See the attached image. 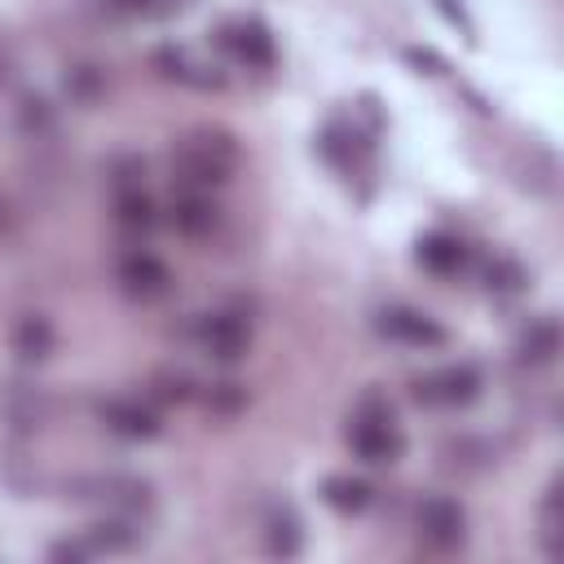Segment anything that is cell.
Returning a JSON list of instances; mask_svg holds the SVG:
<instances>
[{
  "mask_svg": "<svg viewBox=\"0 0 564 564\" xmlns=\"http://www.w3.org/2000/svg\"><path fill=\"white\" fill-rule=\"evenodd\" d=\"M348 445H352V454H357L361 463H375V467H379V463H397L401 449H405V436H401V427H397L392 405L379 401V397H366V401L357 405L352 423H348Z\"/></svg>",
  "mask_w": 564,
  "mask_h": 564,
  "instance_id": "obj_2",
  "label": "cell"
},
{
  "mask_svg": "<svg viewBox=\"0 0 564 564\" xmlns=\"http://www.w3.org/2000/svg\"><path fill=\"white\" fill-rule=\"evenodd\" d=\"M485 379L471 361H449V366H436L419 379H410V392L419 405H436V410H458V405H471L480 397Z\"/></svg>",
  "mask_w": 564,
  "mask_h": 564,
  "instance_id": "obj_3",
  "label": "cell"
},
{
  "mask_svg": "<svg viewBox=\"0 0 564 564\" xmlns=\"http://www.w3.org/2000/svg\"><path fill=\"white\" fill-rule=\"evenodd\" d=\"M198 344L216 361H238L251 348V317L242 308H216L198 322Z\"/></svg>",
  "mask_w": 564,
  "mask_h": 564,
  "instance_id": "obj_5",
  "label": "cell"
},
{
  "mask_svg": "<svg viewBox=\"0 0 564 564\" xmlns=\"http://www.w3.org/2000/svg\"><path fill=\"white\" fill-rule=\"evenodd\" d=\"M115 13H150L154 9V0H106Z\"/></svg>",
  "mask_w": 564,
  "mask_h": 564,
  "instance_id": "obj_24",
  "label": "cell"
},
{
  "mask_svg": "<svg viewBox=\"0 0 564 564\" xmlns=\"http://www.w3.org/2000/svg\"><path fill=\"white\" fill-rule=\"evenodd\" d=\"M419 264H423L427 273H436V278H454V273H463V264H467V242H463L458 234H445V229L423 234V238H419Z\"/></svg>",
  "mask_w": 564,
  "mask_h": 564,
  "instance_id": "obj_11",
  "label": "cell"
},
{
  "mask_svg": "<svg viewBox=\"0 0 564 564\" xmlns=\"http://www.w3.org/2000/svg\"><path fill=\"white\" fill-rule=\"evenodd\" d=\"M18 119H22V132H31V137H40V132L53 128V110H48V101L35 97V93H26V97L18 101Z\"/></svg>",
  "mask_w": 564,
  "mask_h": 564,
  "instance_id": "obj_20",
  "label": "cell"
},
{
  "mask_svg": "<svg viewBox=\"0 0 564 564\" xmlns=\"http://www.w3.org/2000/svg\"><path fill=\"white\" fill-rule=\"evenodd\" d=\"M555 352H560V322H555V317L529 322V326L520 330V339H516V357H520L524 366H551Z\"/></svg>",
  "mask_w": 564,
  "mask_h": 564,
  "instance_id": "obj_12",
  "label": "cell"
},
{
  "mask_svg": "<svg viewBox=\"0 0 564 564\" xmlns=\"http://www.w3.org/2000/svg\"><path fill=\"white\" fill-rule=\"evenodd\" d=\"M115 220H119L128 234H145V229H154V203H150V194H145L141 181L115 185Z\"/></svg>",
  "mask_w": 564,
  "mask_h": 564,
  "instance_id": "obj_13",
  "label": "cell"
},
{
  "mask_svg": "<svg viewBox=\"0 0 564 564\" xmlns=\"http://www.w3.org/2000/svg\"><path fill=\"white\" fill-rule=\"evenodd\" d=\"M0 225H4V207H0Z\"/></svg>",
  "mask_w": 564,
  "mask_h": 564,
  "instance_id": "obj_25",
  "label": "cell"
},
{
  "mask_svg": "<svg viewBox=\"0 0 564 564\" xmlns=\"http://www.w3.org/2000/svg\"><path fill=\"white\" fill-rule=\"evenodd\" d=\"M13 352L22 361H44L53 352V322L44 313H22L13 322Z\"/></svg>",
  "mask_w": 564,
  "mask_h": 564,
  "instance_id": "obj_14",
  "label": "cell"
},
{
  "mask_svg": "<svg viewBox=\"0 0 564 564\" xmlns=\"http://www.w3.org/2000/svg\"><path fill=\"white\" fill-rule=\"evenodd\" d=\"M414 524H419V538L432 546V551H454L467 542V511L458 498L449 494H432L419 502L414 511Z\"/></svg>",
  "mask_w": 564,
  "mask_h": 564,
  "instance_id": "obj_4",
  "label": "cell"
},
{
  "mask_svg": "<svg viewBox=\"0 0 564 564\" xmlns=\"http://www.w3.org/2000/svg\"><path fill=\"white\" fill-rule=\"evenodd\" d=\"M119 286H123V295H132V300H141V304H154V300H163V295L172 291V273H167V264H163L159 256H150V251H128V256L119 260Z\"/></svg>",
  "mask_w": 564,
  "mask_h": 564,
  "instance_id": "obj_6",
  "label": "cell"
},
{
  "mask_svg": "<svg viewBox=\"0 0 564 564\" xmlns=\"http://www.w3.org/2000/svg\"><path fill=\"white\" fill-rule=\"evenodd\" d=\"M379 335L397 339V344H410V348H441L445 344V326L419 308H405V304H392L375 317Z\"/></svg>",
  "mask_w": 564,
  "mask_h": 564,
  "instance_id": "obj_7",
  "label": "cell"
},
{
  "mask_svg": "<svg viewBox=\"0 0 564 564\" xmlns=\"http://www.w3.org/2000/svg\"><path fill=\"white\" fill-rule=\"evenodd\" d=\"M234 163H238V145L225 132H194L176 150V172L189 189L225 185L234 176Z\"/></svg>",
  "mask_w": 564,
  "mask_h": 564,
  "instance_id": "obj_1",
  "label": "cell"
},
{
  "mask_svg": "<svg viewBox=\"0 0 564 564\" xmlns=\"http://www.w3.org/2000/svg\"><path fill=\"white\" fill-rule=\"evenodd\" d=\"M101 423H106L110 432L128 436V441H150V436H159V414H154L145 401H137V397H115V401H106V405H101Z\"/></svg>",
  "mask_w": 564,
  "mask_h": 564,
  "instance_id": "obj_8",
  "label": "cell"
},
{
  "mask_svg": "<svg viewBox=\"0 0 564 564\" xmlns=\"http://www.w3.org/2000/svg\"><path fill=\"white\" fill-rule=\"evenodd\" d=\"M220 40H225V48L242 66H256V70H269L273 66V35L260 22H234V26H225Z\"/></svg>",
  "mask_w": 564,
  "mask_h": 564,
  "instance_id": "obj_10",
  "label": "cell"
},
{
  "mask_svg": "<svg viewBox=\"0 0 564 564\" xmlns=\"http://www.w3.org/2000/svg\"><path fill=\"white\" fill-rule=\"evenodd\" d=\"M264 546H269V555H282V560L300 555L304 529H300V520H295L291 507H273L269 511V520H264Z\"/></svg>",
  "mask_w": 564,
  "mask_h": 564,
  "instance_id": "obj_16",
  "label": "cell"
},
{
  "mask_svg": "<svg viewBox=\"0 0 564 564\" xmlns=\"http://www.w3.org/2000/svg\"><path fill=\"white\" fill-rule=\"evenodd\" d=\"M524 282H529V273H524V264L511 260V256H498V260H489V269H485V286H489L494 295H516V291H524Z\"/></svg>",
  "mask_w": 564,
  "mask_h": 564,
  "instance_id": "obj_17",
  "label": "cell"
},
{
  "mask_svg": "<svg viewBox=\"0 0 564 564\" xmlns=\"http://www.w3.org/2000/svg\"><path fill=\"white\" fill-rule=\"evenodd\" d=\"M172 225H176V234H185V238H207L216 225H220V207L212 203V194L207 189H181L176 194V203H172Z\"/></svg>",
  "mask_w": 564,
  "mask_h": 564,
  "instance_id": "obj_9",
  "label": "cell"
},
{
  "mask_svg": "<svg viewBox=\"0 0 564 564\" xmlns=\"http://www.w3.org/2000/svg\"><path fill=\"white\" fill-rule=\"evenodd\" d=\"M322 498H326V507H335L339 516H357V511L370 507L375 489H370V480H361V476H326V480H322Z\"/></svg>",
  "mask_w": 564,
  "mask_h": 564,
  "instance_id": "obj_15",
  "label": "cell"
},
{
  "mask_svg": "<svg viewBox=\"0 0 564 564\" xmlns=\"http://www.w3.org/2000/svg\"><path fill=\"white\" fill-rule=\"evenodd\" d=\"M560 480L546 489V498H542V546H546V555H560Z\"/></svg>",
  "mask_w": 564,
  "mask_h": 564,
  "instance_id": "obj_19",
  "label": "cell"
},
{
  "mask_svg": "<svg viewBox=\"0 0 564 564\" xmlns=\"http://www.w3.org/2000/svg\"><path fill=\"white\" fill-rule=\"evenodd\" d=\"M154 388H159L163 401H189V379L185 375H159Z\"/></svg>",
  "mask_w": 564,
  "mask_h": 564,
  "instance_id": "obj_23",
  "label": "cell"
},
{
  "mask_svg": "<svg viewBox=\"0 0 564 564\" xmlns=\"http://www.w3.org/2000/svg\"><path fill=\"white\" fill-rule=\"evenodd\" d=\"M9 419H13L18 427H35V423L44 419V401H40V392H31V388H13Z\"/></svg>",
  "mask_w": 564,
  "mask_h": 564,
  "instance_id": "obj_21",
  "label": "cell"
},
{
  "mask_svg": "<svg viewBox=\"0 0 564 564\" xmlns=\"http://www.w3.org/2000/svg\"><path fill=\"white\" fill-rule=\"evenodd\" d=\"M66 88H70V97L75 101H84V106H93L101 93H106V70L101 66H70V75H66Z\"/></svg>",
  "mask_w": 564,
  "mask_h": 564,
  "instance_id": "obj_18",
  "label": "cell"
},
{
  "mask_svg": "<svg viewBox=\"0 0 564 564\" xmlns=\"http://www.w3.org/2000/svg\"><path fill=\"white\" fill-rule=\"evenodd\" d=\"M88 555H97V546H93L88 538H66V542H53V546H48V560H70V564H79V560H88Z\"/></svg>",
  "mask_w": 564,
  "mask_h": 564,
  "instance_id": "obj_22",
  "label": "cell"
}]
</instances>
